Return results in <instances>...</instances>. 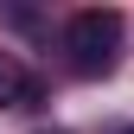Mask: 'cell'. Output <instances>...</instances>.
I'll return each instance as SVG.
<instances>
[{
	"label": "cell",
	"mask_w": 134,
	"mask_h": 134,
	"mask_svg": "<svg viewBox=\"0 0 134 134\" xmlns=\"http://www.w3.org/2000/svg\"><path fill=\"white\" fill-rule=\"evenodd\" d=\"M64 58L77 77H109L121 58V13L115 7H83L64 26Z\"/></svg>",
	"instance_id": "obj_1"
},
{
	"label": "cell",
	"mask_w": 134,
	"mask_h": 134,
	"mask_svg": "<svg viewBox=\"0 0 134 134\" xmlns=\"http://www.w3.org/2000/svg\"><path fill=\"white\" fill-rule=\"evenodd\" d=\"M32 102H38V77L13 51H0V109H32Z\"/></svg>",
	"instance_id": "obj_2"
},
{
	"label": "cell",
	"mask_w": 134,
	"mask_h": 134,
	"mask_svg": "<svg viewBox=\"0 0 134 134\" xmlns=\"http://www.w3.org/2000/svg\"><path fill=\"white\" fill-rule=\"evenodd\" d=\"M38 134H64V128H38Z\"/></svg>",
	"instance_id": "obj_3"
},
{
	"label": "cell",
	"mask_w": 134,
	"mask_h": 134,
	"mask_svg": "<svg viewBox=\"0 0 134 134\" xmlns=\"http://www.w3.org/2000/svg\"><path fill=\"white\" fill-rule=\"evenodd\" d=\"M121 134H134V128H121Z\"/></svg>",
	"instance_id": "obj_4"
}]
</instances>
